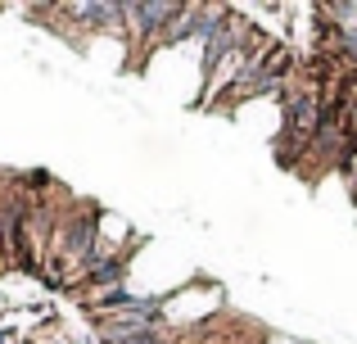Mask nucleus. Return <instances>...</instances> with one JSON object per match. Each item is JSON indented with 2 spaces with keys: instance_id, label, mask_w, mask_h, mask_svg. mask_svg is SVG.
<instances>
[{
  "instance_id": "1",
  "label": "nucleus",
  "mask_w": 357,
  "mask_h": 344,
  "mask_svg": "<svg viewBox=\"0 0 357 344\" xmlns=\"http://www.w3.org/2000/svg\"><path fill=\"white\" fill-rule=\"evenodd\" d=\"M73 344H77V340H73Z\"/></svg>"
}]
</instances>
